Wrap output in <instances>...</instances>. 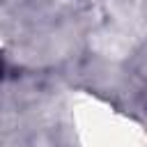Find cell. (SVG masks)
I'll list each match as a JSON object with an SVG mask.
<instances>
[{"label": "cell", "mask_w": 147, "mask_h": 147, "mask_svg": "<svg viewBox=\"0 0 147 147\" xmlns=\"http://www.w3.org/2000/svg\"><path fill=\"white\" fill-rule=\"evenodd\" d=\"M0 76H2V60H0Z\"/></svg>", "instance_id": "1"}]
</instances>
